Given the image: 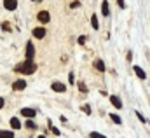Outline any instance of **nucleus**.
<instances>
[{
	"mask_svg": "<svg viewBox=\"0 0 150 138\" xmlns=\"http://www.w3.org/2000/svg\"><path fill=\"white\" fill-rule=\"evenodd\" d=\"M16 70H17V72H21V74H28V75H31V74H35L37 67H35L33 60H26L24 63L17 65V67H16Z\"/></svg>",
	"mask_w": 150,
	"mask_h": 138,
	"instance_id": "obj_1",
	"label": "nucleus"
},
{
	"mask_svg": "<svg viewBox=\"0 0 150 138\" xmlns=\"http://www.w3.org/2000/svg\"><path fill=\"white\" fill-rule=\"evenodd\" d=\"M37 18H38V21H40V23H49V19H51V14H49L47 11H40Z\"/></svg>",
	"mask_w": 150,
	"mask_h": 138,
	"instance_id": "obj_2",
	"label": "nucleus"
},
{
	"mask_svg": "<svg viewBox=\"0 0 150 138\" xmlns=\"http://www.w3.org/2000/svg\"><path fill=\"white\" fill-rule=\"evenodd\" d=\"M33 56H35V47L31 42H28L26 44V60H33Z\"/></svg>",
	"mask_w": 150,
	"mask_h": 138,
	"instance_id": "obj_3",
	"label": "nucleus"
},
{
	"mask_svg": "<svg viewBox=\"0 0 150 138\" xmlns=\"http://www.w3.org/2000/svg\"><path fill=\"white\" fill-rule=\"evenodd\" d=\"M52 91H56V93H65L66 91V86L63 84V82H52Z\"/></svg>",
	"mask_w": 150,
	"mask_h": 138,
	"instance_id": "obj_4",
	"label": "nucleus"
},
{
	"mask_svg": "<svg viewBox=\"0 0 150 138\" xmlns=\"http://www.w3.org/2000/svg\"><path fill=\"white\" fill-rule=\"evenodd\" d=\"M3 7L7 11H14L17 7V0H3Z\"/></svg>",
	"mask_w": 150,
	"mask_h": 138,
	"instance_id": "obj_5",
	"label": "nucleus"
},
{
	"mask_svg": "<svg viewBox=\"0 0 150 138\" xmlns=\"http://www.w3.org/2000/svg\"><path fill=\"white\" fill-rule=\"evenodd\" d=\"M24 88H26V82H24L23 79H21V81H16V82L12 84V89H14V91H23Z\"/></svg>",
	"mask_w": 150,
	"mask_h": 138,
	"instance_id": "obj_6",
	"label": "nucleus"
},
{
	"mask_svg": "<svg viewBox=\"0 0 150 138\" xmlns=\"http://www.w3.org/2000/svg\"><path fill=\"white\" fill-rule=\"evenodd\" d=\"M35 114H37V112H35L33 109H28V107H26V109H21V116H24V117H28V119H31Z\"/></svg>",
	"mask_w": 150,
	"mask_h": 138,
	"instance_id": "obj_7",
	"label": "nucleus"
},
{
	"mask_svg": "<svg viewBox=\"0 0 150 138\" xmlns=\"http://www.w3.org/2000/svg\"><path fill=\"white\" fill-rule=\"evenodd\" d=\"M33 37H37V39H44V37H45V30H44L42 26L35 28V30H33Z\"/></svg>",
	"mask_w": 150,
	"mask_h": 138,
	"instance_id": "obj_8",
	"label": "nucleus"
},
{
	"mask_svg": "<svg viewBox=\"0 0 150 138\" xmlns=\"http://www.w3.org/2000/svg\"><path fill=\"white\" fill-rule=\"evenodd\" d=\"M135 74H136L142 81H145V79H147V74H145V70H143L142 67H135Z\"/></svg>",
	"mask_w": 150,
	"mask_h": 138,
	"instance_id": "obj_9",
	"label": "nucleus"
},
{
	"mask_svg": "<svg viewBox=\"0 0 150 138\" xmlns=\"http://www.w3.org/2000/svg\"><path fill=\"white\" fill-rule=\"evenodd\" d=\"M93 65H94V68H96V70L105 72V63H103L101 60H94V63H93Z\"/></svg>",
	"mask_w": 150,
	"mask_h": 138,
	"instance_id": "obj_10",
	"label": "nucleus"
},
{
	"mask_svg": "<svg viewBox=\"0 0 150 138\" xmlns=\"http://www.w3.org/2000/svg\"><path fill=\"white\" fill-rule=\"evenodd\" d=\"M10 128H12V130H19V128H21V123H19L17 117H12V119H10Z\"/></svg>",
	"mask_w": 150,
	"mask_h": 138,
	"instance_id": "obj_11",
	"label": "nucleus"
},
{
	"mask_svg": "<svg viewBox=\"0 0 150 138\" xmlns=\"http://www.w3.org/2000/svg\"><path fill=\"white\" fill-rule=\"evenodd\" d=\"M101 12H103V16H108V14H110L108 2H107V0H103V4H101Z\"/></svg>",
	"mask_w": 150,
	"mask_h": 138,
	"instance_id": "obj_12",
	"label": "nucleus"
},
{
	"mask_svg": "<svg viewBox=\"0 0 150 138\" xmlns=\"http://www.w3.org/2000/svg\"><path fill=\"white\" fill-rule=\"evenodd\" d=\"M110 102H112V105H114V107H117V109H122V103H121V100H119L117 96H110Z\"/></svg>",
	"mask_w": 150,
	"mask_h": 138,
	"instance_id": "obj_13",
	"label": "nucleus"
},
{
	"mask_svg": "<svg viewBox=\"0 0 150 138\" xmlns=\"http://www.w3.org/2000/svg\"><path fill=\"white\" fill-rule=\"evenodd\" d=\"M0 138H14V133H12V131H7V130H5V131L2 130V131H0Z\"/></svg>",
	"mask_w": 150,
	"mask_h": 138,
	"instance_id": "obj_14",
	"label": "nucleus"
},
{
	"mask_svg": "<svg viewBox=\"0 0 150 138\" xmlns=\"http://www.w3.org/2000/svg\"><path fill=\"white\" fill-rule=\"evenodd\" d=\"M91 26H93L94 30L100 28V23H98V18H96V16H91Z\"/></svg>",
	"mask_w": 150,
	"mask_h": 138,
	"instance_id": "obj_15",
	"label": "nucleus"
},
{
	"mask_svg": "<svg viewBox=\"0 0 150 138\" xmlns=\"http://www.w3.org/2000/svg\"><path fill=\"white\" fill-rule=\"evenodd\" d=\"M110 117H112V121H114V123H117V124H121V123H122V121H121V117H119L117 114H110Z\"/></svg>",
	"mask_w": 150,
	"mask_h": 138,
	"instance_id": "obj_16",
	"label": "nucleus"
},
{
	"mask_svg": "<svg viewBox=\"0 0 150 138\" xmlns=\"http://www.w3.org/2000/svg\"><path fill=\"white\" fill-rule=\"evenodd\" d=\"M26 128H28V130H37V126H35V123H33L31 119H30V121L26 123Z\"/></svg>",
	"mask_w": 150,
	"mask_h": 138,
	"instance_id": "obj_17",
	"label": "nucleus"
},
{
	"mask_svg": "<svg viewBox=\"0 0 150 138\" xmlns=\"http://www.w3.org/2000/svg\"><path fill=\"white\" fill-rule=\"evenodd\" d=\"M89 138H105L103 135H100V133H96V131H93L91 135H89Z\"/></svg>",
	"mask_w": 150,
	"mask_h": 138,
	"instance_id": "obj_18",
	"label": "nucleus"
},
{
	"mask_svg": "<svg viewBox=\"0 0 150 138\" xmlns=\"http://www.w3.org/2000/svg\"><path fill=\"white\" fill-rule=\"evenodd\" d=\"M2 30H3V32H9V30H10V25H9V23H2Z\"/></svg>",
	"mask_w": 150,
	"mask_h": 138,
	"instance_id": "obj_19",
	"label": "nucleus"
},
{
	"mask_svg": "<svg viewBox=\"0 0 150 138\" xmlns=\"http://www.w3.org/2000/svg\"><path fill=\"white\" fill-rule=\"evenodd\" d=\"M79 89H80L82 93H86V91H87V88H86V84H84V82H79Z\"/></svg>",
	"mask_w": 150,
	"mask_h": 138,
	"instance_id": "obj_20",
	"label": "nucleus"
},
{
	"mask_svg": "<svg viewBox=\"0 0 150 138\" xmlns=\"http://www.w3.org/2000/svg\"><path fill=\"white\" fill-rule=\"evenodd\" d=\"M82 110H84L86 114H89V116H91V107H89V105H84V107H82Z\"/></svg>",
	"mask_w": 150,
	"mask_h": 138,
	"instance_id": "obj_21",
	"label": "nucleus"
},
{
	"mask_svg": "<svg viewBox=\"0 0 150 138\" xmlns=\"http://www.w3.org/2000/svg\"><path fill=\"white\" fill-rule=\"evenodd\" d=\"M68 81H70V84H73V82H75V77H73V74H68Z\"/></svg>",
	"mask_w": 150,
	"mask_h": 138,
	"instance_id": "obj_22",
	"label": "nucleus"
},
{
	"mask_svg": "<svg viewBox=\"0 0 150 138\" xmlns=\"http://www.w3.org/2000/svg\"><path fill=\"white\" fill-rule=\"evenodd\" d=\"M136 116H138V119H140V121H142V123H147V119H145V117H143V116H142V114H140V112H136Z\"/></svg>",
	"mask_w": 150,
	"mask_h": 138,
	"instance_id": "obj_23",
	"label": "nucleus"
},
{
	"mask_svg": "<svg viewBox=\"0 0 150 138\" xmlns=\"http://www.w3.org/2000/svg\"><path fill=\"white\" fill-rule=\"evenodd\" d=\"M117 5H119L121 9H124V7H126V4H124V0H117Z\"/></svg>",
	"mask_w": 150,
	"mask_h": 138,
	"instance_id": "obj_24",
	"label": "nucleus"
},
{
	"mask_svg": "<svg viewBox=\"0 0 150 138\" xmlns=\"http://www.w3.org/2000/svg\"><path fill=\"white\" fill-rule=\"evenodd\" d=\"M79 5H80V2H72V4H70L72 9H75V7H79Z\"/></svg>",
	"mask_w": 150,
	"mask_h": 138,
	"instance_id": "obj_25",
	"label": "nucleus"
},
{
	"mask_svg": "<svg viewBox=\"0 0 150 138\" xmlns=\"http://www.w3.org/2000/svg\"><path fill=\"white\" fill-rule=\"evenodd\" d=\"M79 44H80V46H82V44H86V37H84V35H82V37H79Z\"/></svg>",
	"mask_w": 150,
	"mask_h": 138,
	"instance_id": "obj_26",
	"label": "nucleus"
},
{
	"mask_svg": "<svg viewBox=\"0 0 150 138\" xmlns=\"http://www.w3.org/2000/svg\"><path fill=\"white\" fill-rule=\"evenodd\" d=\"M51 130H52V133H54V135H56V137H58V135H59V130H56V128H51Z\"/></svg>",
	"mask_w": 150,
	"mask_h": 138,
	"instance_id": "obj_27",
	"label": "nucleus"
},
{
	"mask_svg": "<svg viewBox=\"0 0 150 138\" xmlns=\"http://www.w3.org/2000/svg\"><path fill=\"white\" fill-rule=\"evenodd\" d=\"M3 105H5V100H3V98H0V109H2Z\"/></svg>",
	"mask_w": 150,
	"mask_h": 138,
	"instance_id": "obj_28",
	"label": "nucleus"
},
{
	"mask_svg": "<svg viewBox=\"0 0 150 138\" xmlns=\"http://www.w3.org/2000/svg\"><path fill=\"white\" fill-rule=\"evenodd\" d=\"M38 138H45V137H38Z\"/></svg>",
	"mask_w": 150,
	"mask_h": 138,
	"instance_id": "obj_29",
	"label": "nucleus"
}]
</instances>
